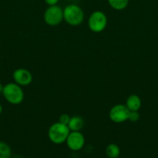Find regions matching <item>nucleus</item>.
I'll return each instance as SVG.
<instances>
[{
    "label": "nucleus",
    "instance_id": "14",
    "mask_svg": "<svg viewBox=\"0 0 158 158\" xmlns=\"http://www.w3.org/2000/svg\"><path fill=\"white\" fill-rule=\"evenodd\" d=\"M140 118V116H139V114L138 113V111H130L129 113V117L128 120L129 121L133 122V123H136Z\"/></svg>",
    "mask_w": 158,
    "mask_h": 158
},
{
    "label": "nucleus",
    "instance_id": "20",
    "mask_svg": "<svg viewBox=\"0 0 158 158\" xmlns=\"http://www.w3.org/2000/svg\"><path fill=\"white\" fill-rule=\"evenodd\" d=\"M117 158H122V157H117Z\"/></svg>",
    "mask_w": 158,
    "mask_h": 158
},
{
    "label": "nucleus",
    "instance_id": "4",
    "mask_svg": "<svg viewBox=\"0 0 158 158\" xmlns=\"http://www.w3.org/2000/svg\"><path fill=\"white\" fill-rule=\"evenodd\" d=\"M108 19L107 16L102 11H94L88 18V25L90 30L94 32H102L106 28Z\"/></svg>",
    "mask_w": 158,
    "mask_h": 158
},
{
    "label": "nucleus",
    "instance_id": "2",
    "mask_svg": "<svg viewBox=\"0 0 158 158\" xmlns=\"http://www.w3.org/2000/svg\"><path fill=\"white\" fill-rule=\"evenodd\" d=\"M70 132L71 131L68 125L63 124L58 121L50 127L48 130V137L52 143L60 144L66 142Z\"/></svg>",
    "mask_w": 158,
    "mask_h": 158
},
{
    "label": "nucleus",
    "instance_id": "13",
    "mask_svg": "<svg viewBox=\"0 0 158 158\" xmlns=\"http://www.w3.org/2000/svg\"><path fill=\"white\" fill-rule=\"evenodd\" d=\"M11 149L5 142L0 141V158H10Z\"/></svg>",
    "mask_w": 158,
    "mask_h": 158
},
{
    "label": "nucleus",
    "instance_id": "15",
    "mask_svg": "<svg viewBox=\"0 0 158 158\" xmlns=\"http://www.w3.org/2000/svg\"><path fill=\"white\" fill-rule=\"evenodd\" d=\"M70 120H71V117L67 114H61V115L60 116V117H59V122L65 125H68Z\"/></svg>",
    "mask_w": 158,
    "mask_h": 158
},
{
    "label": "nucleus",
    "instance_id": "17",
    "mask_svg": "<svg viewBox=\"0 0 158 158\" xmlns=\"http://www.w3.org/2000/svg\"><path fill=\"white\" fill-rule=\"evenodd\" d=\"M2 89H3V86L2 85V83H0V94H1L2 92Z\"/></svg>",
    "mask_w": 158,
    "mask_h": 158
},
{
    "label": "nucleus",
    "instance_id": "9",
    "mask_svg": "<svg viewBox=\"0 0 158 158\" xmlns=\"http://www.w3.org/2000/svg\"><path fill=\"white\" fill-rule=\"evenodd\" d=\"M125 106L130 111H138L142 106V101L139 96L133 94L127 98Z\"/></svg>",
    "mask_w": 158,
    "mask_h": 158
},
{
    "label": "nucleus",
    "instance_id": "8",
    "mask_svg": "<svg viewBox=\"0 0 158 158\" xmlns=\"http://www.w3.org/2000/svg\"><path fill=\"white\" fill-rule=\"evenodd\" d=\"M12 77L15 83L20 86H28L33 81V76L31 73L23 68L15 69L12 73Z\"/></svg>",
    "mask_w": 158,
    "mask_h": 158
},
{
    "label": "nucleus",
    "instance_id": "7",
    "mask_svg": "<svg viewBox=\"0 0 158 158\" xmlns=\"http://www.w3.org/2000/svg\"><path fill=\"white\" fill-rule=\"evenodd\" d=\"M85 137L80 131H71L66 140L68 148L73 151H78L85 145Z\"/></svg>",
    "mask_w": 158,
    "mask_h": 158
},
{
    "label": "nucleus",
    "instance_id": "10",
    "mask_svg": "<svg viewBox=\"0 0 158 158\" xmlns=\"http://www.w3.org/2000/svg\"><path fill=\"white\" fill-rule=\"evenodd\" d=\"M84 125H85V122L82 117L79 116H74L71 117L68 126L71 131H80L83 128Z\"/></svg>",
    "mask_w": 158,
    "mask_h": 158
},
{
    "label": "nucleus",
    "instance_id": "16",
    "mask_svg": "<svg viewBox=\"0 0 158 158\" xmlns=\"http://www.w3.org/2000/svg\"><path fill=\"white\" fill-rule=\"evenodd\" d=\"M46 4L49 6H55V5L57 4V2H59V0H45Z\"/></svg>",
    "mask_w": 158,
    "mask_h": 158
},
{
    "label": "nucleus",
    "instance_id": "19",
    "mask_svg": "<svg viewBox=\"0 0 158 158\" xmlns=\"http://www.w3.org/2000/svg\"><path fill=\"white\" fill-rule=\"evenodd\" d=\"M66 1H72V0H66Z\"/></svg>",
    "mask_w": 158,
    "mask_h": 158
},
{
    "label": "nucleus",
    "instance_id": "11",
    "mask_svg": "<svg viewBox=\"0 0 158 158\" xmlns=\"http://www.w3.org/2000/svg\"><path fill=\"white\" fill-rule=\"evenodd\" d=\"M105 152L108 158H117L120 154V149L116 143H110L107 146Z\"/></svg>",
    "mask_w": 158,
    "mask_h": 158
},
{
    "label": "nucleus",
    "instance_id": "18",
    "mask_svg": "<svg viewBox=\"0 0 158 158\" xmlns=\"http://www.w3.org/2000/svg\"><path fill=\"white\" fill-rule=\"evenodd\" d=\"M2 110H3L2 106V104H0V114H1L2 113Z\"/></svg>",
    "mask_w": 158,
    "mask_h": 158
},
{
    "label": "nucleus",
    "instance_id": "1",
    "mask_svg": "<svg viewBox=\"0 0 158 158\" xmlns=\"http://www.w3.org/2000/svg\"><path fill=\"white\" fill-rule=\"evenodd\" d=\"M2 93L6 101L11 104H20L24 100V93L21 86L15 83H9L5 85Z\"/></svg>",
    "mask_w": 158,
    "mask_h": 158
},
{
    "label": "nucleus",
    "instance_id": "3",
    "mask_svg": "<svg viewBox=\"0 0 158 158\" xmlns=\"http://www.w3.org/2000/svg\"><path fill=\"white\" fill-rule=\"evenodd\" d=\"M64 12V19L68 24L73 26H79L84 20V12L80 6L77 5H69L66 6Z\"/></svg>",
    "mask_w": 158,
    "mask_h": 158
},
{
    "label": "nucleus",
    "instance_id": "12",
    "mask_svg": "<svg viewBox=\"0 0 158 158\" xmlns=\"http://www.w3.org/2000/svg\"><path fill=\"white\" fill-rule=\"evenodd\" d=\"M108 4L116 10H122L129 5V0H108Z\"/></svg>",
    "mask_w": 158,
    "mask_h": 158
},
{
    "label": "nucleus",
    "instance_id": "5",
    "mask_svg": "<svg viewBox=\"0 0 158 158\" xmlns=\"http://www.w3.org/2000/svg\"><path fill=\"white\" fill-rule=\"evenodd\" d=\"M45 23L50 26H58L64 19V12L60 6H50L46 9L43 15Z\"/></svg>",
    "mask_w": 158,
    "mask_h": 158
},
{
    "label": "nucleus",
    "instance_id": "6",
    "mask_svg": "<svg viewBox=\"0 0 158 158\" xmlns=\"http://www.w3.org/2000/svg\"><path fill=\"white\" fill-rule=\"evenodd\" d=\"M129 110L125 105L116 104L109 111V118L112 122L121 123L128 120Z\"/></svg>",
    "mask_w": 158,
    "mask_h": 158
}]
</instances>
